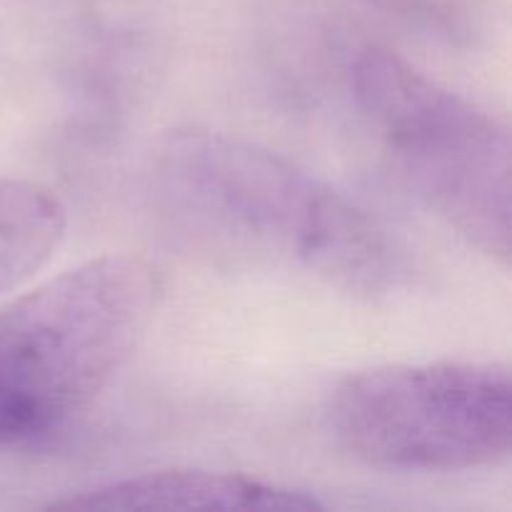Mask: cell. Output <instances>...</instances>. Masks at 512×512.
Wrapping results in <instances>:
<instances>
[{
    "instance_id": "6",
    "label": "cell",
    "mask_w": 512,
    "mask_h": 512,
    "mask_svg": "<svg viewBox=\"0 0 512 512\" xmlns=\"http://www.w3.org/2000/svg\"><path fill=\"white\" fill-rule=\"evenodd\" d=\"M68 228V213L55 190L33 180L0 178V293L38 273Z\"/></svg>"
},
{
    "instance_id": "1",
    "label": "cell",
    "mask_w": 512,
    "mask_h": 512,
    "mask_svg": "<svg viewBox=\"0 0 512 512\" xmlns=\"http://www.w3.org/2000/svg\"><path fill=\"white\" fill-rule=\"evenodd\" d=\"M158 275L105 255L0 310V450L48 438L95 403L145 338Z\"/></svg>"
},
{
    "instance_id": "4",
    "label": "cell",
    "mask_w": 512,
    "mask_h": 512,
    "mask_svg": "<svg viewBox=\"0 0 512 512\" xmlns=\"http://www.w3.org/2000/svg\"><path fill=\"white\" fill-rule=\"evenodd\" d=\"M335 440L383 470H473L510 455V370L493 360L380 365L340 380Z\"/></svg>"
},
{
    "instance_id": "2",
    "label": "cell",
    "mask_w": 512,
    "mask_h": 512,
    "mask_svg": "<svg viewBox=\"0 0 512 512\" xmlns=\"http://www.w3.org/2000/svg\"><path fill=\"white\" fill-rule=\"evenodd\" d=\"M163 173L203 218L338 285L373 293L398 275L388 230L283 155L218 133H180L165 145Z\"/></svg>"
},
{
    "instance_id": "3",
    "label": "cell",
    "mask_w": 512,
    "mask_h": 512,
    "mask_svg": "<svg viewBox=\"0 0 512 512\" xmlns=\"http://www.w3.org/2000/svg\"><path fill=\"white\" fill-rule=\"evenodd\" d=\"M353 90L415 193L483 253L508 260V123L378 45L355 58Z\"/></svg>"
},
{
    "instance_id": "5",
    "label": "cell",
    "mask_w": 512,
    "mask_h": 512,
    "mask_svg": "<svg viewBox=\"0 0 512 512\" xmlns=\"http://www.w3.org/2000/svg\"><path fill=\"white\" fill-rule=\"evenodd\" d=\"M315 495L223 470H155L95 485L48 510H320Z\"/></svg>"
}]
</instances>
